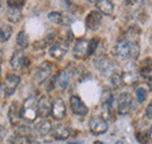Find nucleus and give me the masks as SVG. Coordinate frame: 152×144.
Instances as JSON below:
<instances>
[{"instance_id":"f257e3e1","label":"nucleus","mask_w":152,"mask_h":144,"mask_svg":"<svg viewBox=\"0 0 152 144\" xmlns=\"http://www.w3.org/2000/svg\"><path fill=\"white\" fill-rule=\"evenodd\" d=\"M114 54L119 60L136 59L139 55V46L130 40H121L115 46Z\"/></svg>"},{"instance_id":"f03ea898","label":"nucleus","mask_w":152,"mask_h":144,"mask_svg":"<svg viewBox=\"0 0 152 144\" xmlns=\"http://www.w3.org/2000/svg\"><path fill=\"white\" fill-rule=\"evenodd\" d=\"M38 101L35 96H28L20 109V117L26 122H34L38 118Z\"/></svg>"},{"instance_id":"7ed1b4c3","label":"nucleus","mask_w":152,"mask_h":144,"mask_svg":"<svg viewBox=\"0 0 152 144\" xmlns=\"http://www.w3.org/2000/svg\"><path fill=\"white\" fill-rule=\"evenodd\" d=\"M108 128H109V124L107 120L103 118L102 116H94L89 121V129L94 135H102L107 132Z\"/></svg>"},{"instance_id":"20e7f679","label":"nucleus","mask_w":152,"mask_h":144,"mask_svg":"<svg viewBox=\"0 0 152 144\" xmlns=\"http://www.w3.org/2000/svg\"><path fill=\"white\" fill-rule=\"evenodd\" d=\"M69 49V45L66 41H57L52 43L50 48H49V55L55 59V60H61L64 57V55L67 54Z\"/></svg>"},{"instance_id":"39448f33","label":"nucleus","mask_w":152,"mask_h":144,"mask_svg":"<svg viewBox=\"0 0 152 144\" xmlns=\"http://www.w3.org/2000/svg\"><path fill=\"white\" fill-rule=\"evenodd\" d=\"M132 107V97L128 93H123L117 98V112L119 115H125Z\"/></svg>"},{"instance_id":"423d86ee","label":"nucleus","mask_w":152,"mask_h":144,"mask_svg":"<svg viewBox=\"0 0 152 144\" xmlns=\"http://www.w3.org/2000/svg\"><path fill=\"white\" fill-rule=\"evenodd\" d=\"M52 71H53V66H52L48 61L42 62L38 67L37 72H35V75H34L35 81H37L38 83H43V82L50 76Z\"/></svg>"},{"instance_id":"0eeeda50","label":"nucleus","mask_w":152,"mask_h":144,"mask_svg":"<svg viewBox=\"0 0 152 144\" xmlns=\"http://www.w3.org/2000/svg\"><path fill=\"white\" fill-rule=\"evenodd\" d=\"M37 106H38V115H40L41 117H47V116L50 115L53 101H52V98L49 96L43 95V96L40 97Z\"/></svg>"},{"instance_id":"6e6552de","label":"nucleus","mask_w":152,"mask_h":144,"mask_svg":"<svg viewBox=\"0 0 152 144\" xmlns=\"http://www.w3.org/2000/svg\"><path fill=\"white\" fill-rule=\"evenodd\" d=\"M70 108H72V111L75 114V115H78V116H84L88 114V107L84 104V102L76 95H73L70 96Z\"/></svg>"},{"instance_id":"1a4fd4ad","label":"nucleus","mask_w":152,"mask_h":144,"mask_svg":"<svg viewBox=\"0 0 152 144\" xmlns=\"http://www.w3.org/2000/svg\"><path fill=\"white\" fill-rule=\"evenodd\" d=\"M20 84V76L15 75V74H10L6 80H5V95L6 96H12L14 94L15 89L18 88V86Z\"/></svg>"},{"instance_id":"9d476101","label":"nucleus","mask_w":152,"mask_h":144,"mask_svg":"<svg viewBox=\"0 0 152 144\" xmlns=\"http://www.w3.org/2000/svg\"><path fill=\"white\" fill-rule=\"evenodd\" d=\"M102 22V14L98 11H91L86 17V26L90 31H96Z\"/></svg>"},{"instance_id":"9b49d317","label":"nucleus","mask_w":152,"mask_h":144,"mask_svg":"<svg viewBox=\"0 0 152 144\" xmlns=\"http://www.w3.org/2000/svg\"><path fill=\"white\" fill-rule=\"evenodd\" d=\"M74 55L78 59H84L87 56H90L89 54V41L88 40H78L74 46Z\"/></svg>"},{"instance_id":"f8f14e48","label":"nucleus","mask_w":152,"mask_h":144,"mask_svg":"<svg viewBox=\"0 0 152 144\" xmlns=\"http://www.w3.org/2000/svg\"><path fill=\"white\" fill-rule=\"evenodd\" d=\"M66 112H67V108H66L64 102L62 100H60V98L55 100L54 103H53V106H52L50 115L55 120H62L66 116Z\"/></svg>"},{"instance_id":"ddd939ff","label":"nucleus","mask_w":152,"mask_h":144,"mask_svg":"<svg viewBox=\"0 0 152 144\" xmlns=\"http://www.w3.org/2000/svg\"><path fill=\"white\" fill-rule=\"evenodd\" d=\"M97 69L101 72V74H103V75H113L115 74V65L114 62L111 61V60H109V59H107V57H103V59H101L98 62H97Z\"/></svg>"},{"instance_id":"4468645a","label":"nucleus","mask_w":152,"mask_h":144,"mask_svg":"<svg viewBox=\"0 0 152 144\" xmlns=\"http://www.w3.org/2000/svg\"><path fill=\"white\" fill-rule=\"evenodd\" d=\"M25 54L21 52V51H15L13 55H12V59H11V67L13 71H19L22 68V66L25 65Z\"/></svg>"},{"instance_id":"2eb2a0df","label":"nucleus","mask_w":152,"mask_h":144,"mask_svg":"<svg viewBox=\"0 0 152 144\" xmlns=\"http://www.w3.org/2000/svg\"><path fill=\"white\" fill-rule=\"evenodd\" d=\"M52 135L55 140H67L70 136V130L66 126L58 124V126L52 128Z\"/></svg>"},{"instance_id":"dca6fc26","label":"nucleus","mask_w":152,"mask_h":144,"mask_svg":"<svg viewBox=\"0 0 152 144\" xmlns=\"http://www.w3.org/2000/svg\"><path fill=\"white\" fill-rule=\"evenodd\" d=\"M95 4L101 14H104V15H111L113 14V12H114V4H113V1L101 0V1H96Z\"/></svg>"},{"instance_id":"f3484780","label":"nucleus","mask_w":152,"mask_h":144,"mask_svg":"<svg viewBox=\"0 0 152 144\" xmlns=\"http://www.w3.org/2000/svg\"><path fill=\"white\" fill-rule=\"evenodd\" d=\"M70 81H72V74L69 72H67V71H62L56 76L57 86H58L60 89L62 90H64L70 84Z\"/></svg>"},{"instance_id":"a211bd4d","label":"nucleus","mask_w":152,"mask_h":144,"mask_svg":"<svg viewBox=\"0 0 152 144\" xmlns=\"http://www.w3.org/2000/svg\"><path fill=\"white\" fill-rule=\"evenodd\" d=\"M37 130L40 135L45 136V135H48L50 131H52V123L47 120H42L40 123H38L37 126Z\"/></svg>"},{"instance_id":"6ab92c4d","label":"nucleus","mask_w":152,"mask_h":144,"mask_svg":"<svg viewBox=\"0 0 152 144\" xmlns=\"http://www.w3.org/2000/svg\"><path fill=\"white\" fill-rule=\"evenodd\" d=\"M7 18L13 24H17L19 22L21 18H22V13H21V10H17V8H8L7 11Z\"/></svg>"},{"instance_id":"aec40b11","label":"nucleus","mask_w":152,"mask_h":144,"mask_svg":"<svg viewBox=\"0 0 152 144\" xmlns=\"http://www.w3.org/2000/svg\"><path fill=\"white\" fill-rule=\"evenodd\" d=\"M12 34H13V28L11 26H6V25L1 26L0 27V43L8 41Z\"/></svg>"},{"instance_id":"412c9836","label":"nucleus","mask_w":152,"mask_h":144,"mask_svg":"<svg viewBox=\"0 0 152 144\" xmlns=\"http://www.w3.org/2000/svg\"><path fill=\"white\" fill-rule=\"evenodd\" d=\"M55 34H56V32H53V33H48L45 39H42V40H40L38 41L37 43H35V48H38V49H41V48H45L47 45H52V42H53V40H54V37H55Z\"/></svg>"},{"instance_id":"4be33fe9","label":"nucleus","mask_w":152,"mask_h":144,"mask_svg":"<svg viewBox=\"0 0 152 144\" xmlns=\"http://www.w3.org/2000/svg\"><path fill=\"white\" fill-rule=\"evenodd\" d=\"M121 77H122V82H123L124 84H129V86L136 83L137 80H138V79H137V75L133 72L123 73V74H121Z\"/></svg>"},{"instance_id":"5701e85b","label":"nucleus","mask_w":152,"mask_h":144,"mask_svg":"<svg viewBox=\"0 0 152 144\" xmlns=\"http://www.w3.org/2000/svg\"><path fill=\"white\" fill-rule=\"evenodd\" d=\"M17 43L20 48H27L29 46V37L25 31L19 32V34L17 36Z\"/></svg>"},{"instance_id":"b1692460","label":"nucleus","mask_w":152,"mask_h":144,"mask_svg":"<svg viewBox=\"0 0 152 144\" xmlns=\"http://www.w3.org/2000/svg\"><path fill=\"white\" fill-rule=\"evenodd\" d=\"M48 20L55 25H61L63 21V15L60 12H50L48 14Z\"/></svg>"},{"instance_id":"393cba45","label":"nucleus","mask_w":152,"mask_h":144,"mask_svg":"<svg viewBox=\"0 0 152 144\" xmlns=\"http://www.w3.org/2000/svg\"><path fill=\"white\" fill-rule=\"evenodd\" d=\"M136 96H137V101L139 103H143L145 100H146V96H148V93L146 89H144L143 87H139L136 90Z\"/></svg>"},{"instance_id":"a878e982","label":"nucleus","mask_w":152,"mask_h":144,"mask_svg":"<svg viewBox=\"0 0 152 144\" xmlns=\"http://www.w3.org/2000/svg\"><path fill=\"white\" fill-rule=\"evenodd\" d=\"M111 82H113V84L117 86V87H119V86L123 84L122 77H121V74H119V73H115V74L111 75Z\"/></svg>"},{"instance_id":"bb28decb","label":"nucleus","mask_w":152,"mask_h":144,"mask_svg":"<svg viewBox=\"0 0 152 144\" xmlns=\"http://www.w3.org/2000/svg\"><path fill=\"white\" fill-rule=\"evenodd\" d=\"M140 75L144 79H148V80H151V67H144L140 69Z\"/></svg>"},{"instance_id":"cd10ccee","label":"nucleus","mask_w":152,"mask_h":144,"mask_svg":"<svg viewBox=\"0 0 152 144\" xmlns=\"http://www.w3.org/2000/svg\"><path fill=\"white\" fill-rule=\"evenodd\" d=\"M25 1H7V5L10 6V8H17L21 10V7L25 5Z\"/></svg>"},{"instance_id":"c85d7f7f","label":"nucleus","mask_w":152,"mask_h":144,"mask_svg":"<svg viewBox=\"0 0 152 144\" xmlns=\"http://www.w3.org/2000/svg\"><path fill=\"white\" fill-rule=\"evenodd\" d=\"M97 43H98V40L97 39H91L89 41V54L93 55L95 53L96 48H97Z\"/></svg>"},{"instance_id":"c756f323","label":"nucleus","mask_w":152,"mask_h":144,"mask_svg":"<svg viewBox=\"0 0 152 144\" xmlns=\"http://www.w3.org/2000/svg\"><path fill=\"white\" fill-rule=\"evenodd\" d=\"M136 137H137V141L138 142H140L142 144H146V134L138 132V134H136Z\"/></svg>"},{"instance_id":"7c9ffc66","label":"nucleus","mask_w":152,"mask_h":144,"mask_svg":"<svg viewBox=\"0 0 152 144\" xmlns=\"http://www.w3.org/2000/svg\"><path fill=\"white\" fill-rule=\"evenodd\" d=\"M152 104L151 103H150V104H149V106H148V109H146V115H148V118H149V120H151L152 118Z\"/></svg>"},{"instance_id":"2f4dec72","label":"nucleus","mask_w":152,"mask_h":144,"mask_svg":"<svg viewBox=\"0 0 152 144\" xmlns=\"http://www.w3.org/2000/svg\"><path fill=\"white\" fill-rule=\"evenodd\" d=\"M94 144H103V143H102V142H99V141H96Z\"/></svg>"},{"instance_id":"473e14b6","label":"nucleus","mask_w":152,"mask_h":144,"mask_svg":"<svg viewBox=\"0 0 152 144\" xmlns=\"http://www.w3.org/2000/svg\"><path fill=\"white\" fill-rule=\"evenodd\" d=\"M0 75H1V65H0Z\"/></svg>"}]
</instances>
